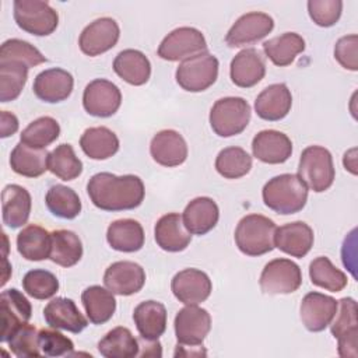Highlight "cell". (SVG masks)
<instances>
[{
	"instance_id": "obj_1",
	"label": "cell",
	"mask_w": 358,
	"mask_h": 358,
	"mask_svg": "<svg viewBox=\"0 0 358 358\" xmlns=\"http://www.w3.org/2000/svg\"><path fill=\"white\" fill-rule=\"evenodd\" d=\"M87 193L92 204L103 211H123L138 207L144 200V183L136 175L116 176L99 172L91 176Z\"/></svg>"
},
{
	"instance_id": "obj_2",
	"label": "cell",
	"mask_w": 358,
	"mask_h": 358,
	"mask_svg": "<svg viewBox=\"0 0 358 358\" xmlns=\"http://www.w3.org/2000/svg\"><path fill=\"white\" fill-rule=\"evenodd\" d=\"M264 204L282 215L301 211L308 200V187L298 175L282 173L271 178L262 192Z\"/></svg>"
},
{
	"instance_id": "obj_3",
	"label": "cell",
	"mask_w": 358,
	"mask_h": 358,
	"mask_svg": "<svg viewBox=\"0 0 358 358\" xmlns=\"http://www.w3.org/2000/svg\"><path fill=\"white\" fill-rule=\"evenodd\" d=\"M275 224L273 220L260 215H245L236 225L235 243L246 256H262L271 252L274 246Z\"/></svg>"
},
{
	"instance_id": "obj_4",
	"label": "cell",
	"mask_w": 358,
	"mask_h": 358,
	"mask_svg": "<svg viewBox=\"0 0 358 358\" xmlns=\"http://www.w3.org/2000/svg\"><path fill=\"white\" fill-rule=\"evenodd\" d=\"M298 176L306 187L316 193L327 190L333 185L336 176L330 151L322 145L306 147L299 158Z\"/></svg>"
},
{
	"instance_id": "obj_5",
	"label": "cell",
	"mask_w": 358,
	"mask_h": 358,
	"mask_svg": "<svg viewBox=\"0 0 358 358\" xmlns=\"http://www.w3.org/2000/svg\"><path fill=\"white\" fill-rule=\"evenodd\" d=\"M250 105L241 96H225L215 101L210 110V124L220 137L242 133L250 120Z\"/></svg>"
},
{
	"instance_id": "obj_6",
	"label": "cell",
	"mask_w": 358,
	"mask_h": 358,
	"mask_svg": "<svg viewBox=\"0 0 358 358\" xmlns=\"http://www.w3.org/2000/svg\"><path fill=\"white\" fill-rule=\"evenodd\" d=\"M218 59L203 52L183 60L176 69V83L185 91L201 92L211 87L218 77Z\"/></svg>"
},
{
	"instance_id": "obj_7",
	"label": "cell",
	"mask_w": 358,
	"mask_h": 358,
	"mask_svg": "<svg viewBox=\"0 0 358 358\" xmlns=\"http://www.w3.org/2000/svg\"><path fill=\"white\" fill-rule=\"evenodd\" d=\"M14 20L22 31L36 36L50 35L59 24L57 11L41 0H15Z\"/></svg>"
},
{
	"instance_id": "obj_8",
	"label": "cell",
	"mask_w": 358,
	"mask_h": 358,
	"mask_svg": "<svg viewBox=\"0 0 358 358\" xmlns=\"http://www.w3.org/2000/svg\"><path fill=\"white\" fill-rule=\"evenodd\" d=\"M330 323V331L338 341L340 357H358V319L357 302L352 298H343L337 302V312Z\"/></svg>"
},
{
	"instance_id": "obj_9",
	"label": "cell",
	"mask_w": 358,
	"mask_h": 358,
	"mask_svg": "<svg viewBox=\"0 0 358 358\" xmlns=\"http://www.w3.org/2000/svg\"><path fill=\"white\" fill-rule=\"evenodd\" d=\"M203 52H207L206 38L193 27H179L171 31L158 46V56L168 62H183Z\"/></svg>"
},
{
	"instance_id": "obj_10",
	"label": "cell",
	"mask_w": 358,
	"mask_h": 358,
	"mask_svg": "<svg viewBox=\"0 0 358 358\" xmlns=\"http://www.w3.org/2000/svg\"><path fill=\"white\" fill-rule=\"evenodd\" d=\"M259 284L262 291L268 295L291 294L301 287L302 273L292 260L274 259L264 266Z\"/></svg>"
},
{
	"instance_id": "obj_11",
	"label": "cell",
	"mask_w": 358,
	"mask_h": 358,
	"mask_svg": "<svg viewBox=\"0 0 358 358\" xmlns=\"http://www.w3.org/2000/svg\"><path fill=\"white\" fill-rule=\"evenodd\" d=\"M122 92L116 84L105 78H95L87 84L83 94V106L96 117H109L117 112Z\"/></svg>"
},
{
	"instance_id": "obj_12",
	"label": "cell",
	"mask_w": 358,
	"mask_h": 358,
	"mask_svg": "<svg viewBox=\"0 0 358 358\" xmlns=\"http://www.w3.org/2000/svg\"><path fill=\"white\" fill-rule=\"evenodd\" d=\"M274 28V20L260 11H250L241 15L229 28L225 42L229 48H241L256 43L267 36Z\"/></svg>"
},
{
	"instance_id": "obj_13",
	"label": "cell",
	"mask_w": 358,
	"mask_h": 358,
	"mask_svg": "<svg viewBox=\"0 0 358 358\" xmlns=\"http://www.w3.org/2000/svg\"><path fill=\"white\" fill-rule=\"evenodd\" d=\"M173 326L179 344L200 345L211 329V316L197 305H186L176 313Z\"/></svg>"
},
{
	"instance_id": "obj_14",
	"label": "cell",
	"mask_w": 358,
	"mask_h": 358,
	"mask_svg": "<svg viewBox=\"0 0 358 358\" xmlns=\"http://www.w3.org/2000/svg\"><path fill=\"white\" fill-rule=\"evenodd\" d=\"M120 36L117 22L110 17H101L90 22L78 38V45L87 56H98L112 49Z\"/></svg>"
},
{
	"instance_id": "obj_15",
	"label": "cell",
	"mask_w": 358,
	"mask_h": 358,
	"mask_svg": "<svg viewBox=\"0 0 358 358\" xmlns=\"http://www.w3.org/2000/svg\"><path fill=\"white\" fill-rule=\"evenodd\" d=\"M144 268L140 264L129 260L112 263L103 274V284L106 288L112 294L122 296H129L138 292L144 287Z\"/></svg>"
},
{
	"instance_id": "obj_16",
	"label": "cell",
	"mask_w": 358,
	"mask_h": 358,
	"mask_svg": "<svg viewBox=\"0 0 358 358\" xmlns=\"http://www.w3.org/2000/svg\"><path fill=\"white\" fill-rule=\"evenodd\" d=\"M171 288L179 302L185 305H199L210 296L213 284L204 271L185 268L173 275Z\"/></svg>"
},
{
	"instance_id": "obj_17",
	"label": "cell",
	"mask_w": 358,
	"mask_h": 358,
	"mask_svg": "<svg viewBox=\"0 0 358 358\" xmlns=\"http://www.w3.org/2000/svg\"><path fill=\"white\" fill-rule=\"evenodd\" d=\"M0 313H1V333L0 341L7 343L11 334L32 316L29 301L17 289L10 288L0 295Z\"/></svg>"
},
{
	"instance_id": "obj_18",
	"label": "cell",
	"mask_w": 358,
	"mask_h": 358,
	"mask_svg": "<svg viewBox=\"0 0 358 358\" xmlns=\"http://www.w3.org/2000/svg\"><path fill=\"white\" fill-rule=\"evenodd\" d=\"M74 85L73 76L60 67H53L41 71L34 80V94L43 102L56 103L67 99L71 95Z\"/></svg>"
},
{
	"instance_id": "obj_19",
	"label": "cell",
	"mask_w": 358,
	"mask_h": 358,
	"mask_svg": "<svg viewBox=\"0 0 358 358\" xmlns=\"http://www.w3.org/2000/svg\"><path fill=\"white\" fill-rule=\"evenodd\" d=\"M337 312V301L333 296L309 292L303 296L299 308L301 320L309 331H322L333 320Z\"/></svg>"
},
{
	"instance_id": "obj_20",
	"label": "cell",
	"mask_w": 358,
	"mask_h": 358,
	"mask_svg": "<svg viewBox=\"0 0 358 358\" xmlns=\"http://www.w3.org/2000/svg\"><path fill=\"white\" fill-rule=\"evenodd\" d=\"M150 154L162 166H178L187 158V144L176 130H161L150 143Z\"/></svg>"
},
{
	"instance_id": "obj_21",
	"label": "cell",
	"mask_w": 358,
	"mask_h": 358,
	"mask_svg": "<svg viewBox=\"0 0 358 358\" xmlns=\"http://www.w3.org/2000/svg\"><path fill=\"white\" fill-rule=\"evenodd\" d=\"M253 157L264 164H282L292 154V143L278 130H262L252 140Z\"/></svg>"
},
{
	"instance_id": "obj_22",
	"label": "cell",
	"mask_w": 358,
	"mask_h": 358,
	"mask_svg": "<svg viewBox=\"0 0 358 358\" xmlns=\"http://www.w3.org/2000/svg\"><path fill=\"white\" fill-rule=\"evenodd\" d=\"M313 229L303 221L288 222L275 229L274 246L292 257H303L313 246Z\"/></svg>"
},
{
	"instance_id": "obj_23",
	"label": "cell",
	"mask_w": 358,
	"mask_h": 358,
	"mask_svg": "<svg viewBox=\"0 0 358 358\" xmlns=\"http://www.w3.org/2000/svg\"><path fill=\"white\" fill-rule=\"evenodd\" d=\"M43 317L50 327L67 330L70 333H80L88 326V320L70 298L57 296L48 302L43 309Z\"/></svg>"
},
{
	"instance_id": "obj_24",
	"label": "cell",
	"mask_w": 358,
	"mask_h": 358,
	"mask_svg": "<svg viewBox=\"0 0 358 358\" xmlns=\"http://www.w3.org/2000/svg\"><path fill=\"white\" fill-rule=\"evenodd\" d=\"M229 74L235 85L250 88L260 83L266 74L264 59L255 48H246L232 59Z\"/></svg>"
},
{
	"instance_id": "obj_25",
	"label": "cell",
	"mask_w": 358,
	"mask_h": 358,
	"mask_svg": "<svg viewBox=\"0 0 358 358\" xmlns=\"http://www.w3.org/2000/svg\"><path fill=\"white\" fill-rule=\"evenodd\" d=\"M292 106V95L282 83L266 87L255 101V110L263 120L277 122L284 119Z\"/></svg>"
},
{
	"instance_id": "obj_26",
	"label": "cell",
	"mask_w": 358,
	"mask_h": 358,
	"mask_svg": "<svg viewBox=\"0 0 358 358\" xmlns=\"http://www.w3.org/2000/svg\"><path fill=\"white\" fill-rule=\"evenodd\" d=\"M154 236L157 245L165 252H182L192 241V234L186 229L182 215L178 213L162 215L155 224Z\"/></svg>"
},
{
	"instance_id": "obj_27",
	"label": "cell",
	"mask_w": 358,
	"mask_h": 358,
	"mask_svg": "<svg viewBox=\"0 0 358 358\" xmlns=\"http://www.w3.org/2000/svg\"><path fill=\"white\" fill-rule=\"evenodd\" d=\"M31 194L20 185H7L1 192L3 222L11 228H20L27 224L31 214Z\"/></svg>"
},
{
	"instance_id": "obj_28",
	"label": "cell",
	"mask_w": 358,
	"mask_h": 358,
	"mask_svg": "<svg viewBox=\"0 0 358 358\" xmlns=\"http://www.w3.org/2000/svg\"><path fill=\"white\" fill-rule=\"evenodd\" d=\"M220 210L211 197H196L182 214L183 224L192 235H206L218 222Z\"/></svg>"
},
{
	"instance_id": "obj_29",
	"label": "cell",
	"mask_w": 358,
	"mask_h": 358,
	"mask_svg": "<svg viewBox=\"0 0 358 358\" xmlns=\"http://www.w3.org/2000/svg\"><path fill=\"white\" fill-rule=\"evenodd\" d=\"M134 324L140 337L145 340H158L166 329V309L161 302L144 301L134 308Z\"/></svg>"
},
{
	"instance_id": "obj_30",
	"label": "cell",
	"mask_w": 358,
	"mask_h": 358,
	"mask_svg": "<svg viewBox=\"0 0 358 358\" xmlns=\"http://www.w3.org/2000/svg\"><path fill=\"white\" fill-rule=\"evenodd\" d=\"M106 241L112 249L133 253L144 245V229L141 224L131 218L113 221L106 231Z\"/></svg>"
},
{
	"instance_id": "obj_31",
	"label": "cell",
	"mask_w": 358,
	"mask_h": 358,
	"mask_svg": "<svg viewBox=\"0 0 358 358\" xmlns=\"http://www.w3.org/2000/svg\"><path fill=\"white\" fill-rule=\"evenodd\" d=\"M115 73L131 85H143L151 76V63L137 49H124L113 60Z\"/></svg>"
},
{
	"instance_id": "obj_32",
	"label": "cell",
	"mask_w": 358,
	"mask_h": 358,
	"mask_svg": "<svg viewBox=\"0 0 358 358\" xmlns=\"http://www.w3.org/2000/svg\"><path fill=\"white\" fill-rule=\"evenodd\" d=\"M49 152L46 148H34L24 143L15 144L10 154L11 169L27 178H38L43 175L48 168Z\"/></svg>"
},
{
	"instance_id": "obj_33",
	"label": "cell",
	"mask_w": 358,
	"mask_h": 358,
	"mask_svg": "<svg viewBox=\"0 0 358 358\" xmlns=\"http://www.w3.org/2000/svg\"><path fill=\"white\" fill-rule=\"evenodd\" d=\"M80 147L91 159H108L117 152L119 138L105 126L90 127L81 134Z\"/></svg>"
},
{
	"instance_id": "obj_34",
	"label": "cell",
	"mask_w": 358,
	"mask_h": 358,
	"mask_svg": "<svg viewBox=\"0 0 358 358\" xmlns=\"http://www.w3.org/2000/svg\"><path fill=\"white\" fill-rule=\"evenodd\" d=\"M50 232L39 225H28L17 235L18 253L31 262H41L49 259L50 255Z\"/></svg>"
},
{
	"instance_id": "obj_35",
	"label": "cell",
	"mask_w": 358,
	"mask_h": 358,
	"mask_svg": "<svg viewBox=\"0 0 358 358\" xmlns=\"http://www.w3.org/2000/svg\"><path fill=\"white\" fill-rule=\"evenodd\" d=\"M87 317L94 324L106 323L116 310V299L109 289L101 285H91L81 294Z\"/></svg>"
},
{
	"instance_id": "obj_36",
	"label": "cell",
	"mask_w": 358,
	"mask_h": 358,
	"mask_svg": "<svg viewBox=\"0 0 358 358\" xmlns=\"http://www.w3.org/2000/svg\"><path fill=\"white\" fill-rule=\"evenodd\" d=\"M50 255L49 259L62 266L71 267L83 257V243L78 235L69 229H57L50 232Z\"/></svg>"
},
{
	"instance_id": "obj_37",
	"label": "cell",
	"mask_w": 358,
	"mask_h": 358,
	"mask_svg": "<svg viewBox=\"0 0 358 358\" xmlns=\"http://www.w3.org/2000/svg\"><path fill=\"white\" fill-rule=\"evenodd\" d=\"M266 56L280 67L291 64L305 50V41L296 32H284L263 43Z\"/></svg>"
},
{
	"instance_id": "obj_38",
	"label": "cell",
	"mask_w": 358,
	"mask_h": 358,
	"mask_svg": "<svg viewBox=\"0 0 358 358\" xmlns=\"http://www.w3.org/2000/svg\"><path fill=\"white\" fill-rule=\"evenodd\" d=\"M138 340L123 326L112 329L98 343L99 354L106 358H133L138 355Z\"/></svg>"
},
{
	"instance_id": "obj_39",
	"label": "cell",
	"mask_w": 358,
	"mask_h": 358,
	"mask_svg": "<svg viewBox=\"0 0 358 358\" xmlns=\"http://www.w3.org/2000/svg\"><path fill=\"white\" fill-rule=\"evenodd\" d=\"M48 210L59 218L73 220L81 211V200L78 194L64 185H53L45 196Z\"/></svg>"
},
{
	"instance_id": "obj_40",
	"label": "cell",
	"mask_w": 358,
	"mask_h": 358,
	"mask_svg": "<svg viewBox=\"0 0 358 358\" xmlns=\"http://www.w3.org/2000/svg\"><path fill=\"white\" fill-rule=\"evenodd\" d=\"M309 277L313 285L331 292H340L347 285V275L333 266L326 256H319L310 262Z\"/></svg>"
},
{
	"instance_id": "obj_41",
	"label": "cell",
	"mask_w": 358,
	"mask_h": 358,
	"mask_svg": "<svg viewBox=\"0 0 358 358\" xmlns=\"http://www.w3.org/2000/svg\"><path fill=\"white\" fill-rule=\"evenodd\" d=\"M252 157L241 147H227L215 158V169L225 179H239L249 173Z\"/></svg>"
},
{
	"instance_id": "obj_42",
	"label": "cell",
	"mask_w": 358,
	"mask_h": 358,
	"mask_svg": "<svg viewBox=\"0 0 358 358\" xmlns=\"http://www.w3.org/2000/svg\"><path fill=\"white\" fill-rule=\"evenodd\" d=\"M60 134V126L56 119L50 116H42L31 122L21 133V143L34 148H46L57 140Z\"/></svg>"
},
{
	"instance_id": "obj_43",
	"label": "cell",
	"mask_w": 358,
	"mask_h": 358,
	"mask_svg": "<svg viewBox=\"0 0 358 358\" xmlns=\"http://www.w3.org/2000/svg\"><path fill=\"white\" fill-rule=\"evenodd\" d=\"M49 171L62 180H73L83 172V162L70 144H60L49 152Z\"/></svg>"
},
{
	"instance_id": "obj_44",
	"label": "cell",
	"mask_w": 358,
	"mask_h": 358,
	"mask_svg": "<svg viewBox=\"0 0 358 358\" xmlns=\"http://www.w3.org/2000/svg\"><path fill=\"white\" fill-rule=\"evenodd\" d=\"M28 67L15 62H0V101L10 102L20 96L27 84Z\"/></svg>"
},
{
	"instance_id": "obj_45",
	"label": "cell",
	"mask_w": 358,
	"mask_h": 358,
	"mask_svg": "<svg viewBox=\"0 0 358 358\" xmlns=\"http://www.w3.org/2000/svg\"><path fill=\"white\" fill-rule=\"evenodd\" d=\"M0 62H15L31 69L45 63L46 57L29 42L13 38L3 42L0 48Z\"/></svg>"
},
{
	"instance_id": "obj_46",
	"label": "cell",
	"mask_w": 358,
	"mask_h": 358,
	"mask_svg": "<svg viewBox=\"0 0 358 358\" xmlns=\"http://www.w3.org/2000/svg\"><path fill=\"white\" fill-rule=\"evenodd\" d=\"M22 288L35 299H49L59 291V280L48 270L34 268L24 275Z\"/></svg>"
},
{
	"instance_id": "obj_47",
	"label": "cell",
	"mask_w": 358,
	"mask_h": 358,
	"mask_svg": "<svg viewBox=\"0 0 358 358\" xmlns=\"http://www.w3.org/2000/svg\"><path fill=\"white\" fill-rule=\"evenodd\" d=\"M7 343L11 352L18 358L42 355V351L39 347V330L29 323H24L22 326H20L11 334Z\"/></svg>"
},
{
	"instance_id": "obj_48",
	"label": "cell",
	"mask_w": 358,
	"mask_h": 358,
	"mask_svg": "<svg viewBox=\"0 0 358 358\" xmlns=\"http://www.w3.org/2000/svg\"><path fill=\"white\" fill-rule=\"evenodd\" d=\"M308 11L313 22L319 27H331L334 25L343 11L341 0H309Z\"/></svg>"
},
{
	"instance_id": "obj_49",
	"label": "cell",
	"mask_w": 358,
	"mask_h": 358,
	"mask_svg": "<svg viewBox=\"0 0 358 358\" xmlns=\"http://www.w3.org/2000/svg\"><path fill=\"white\" fill-rule=\"evenodd\" d=\"M39 347L45 357L69 355L74 350L73 341L53 327L39 330Z\"/></svg>"
},
{
	"instance_id": "obj_50",
	"label": "cell",
	"mask_w": 358,
	"mask_h": 358,
	"mask_svg": "<svg viewBox=\"0 0 358 358\" xmlns=\"http://www.w3.org/2000/svg\"><path fill=\"white\" fill-rule=\"evenodd\" d=\"M357 45L358 36L355 34L347 35L340 38L334 46V57L336 60L347 70L357 71L358 62H357Z\"/></svg>"
},
{
	"instance_id": "obj_51",
	"label": "cell",
	"mask_w": 358,
	"mask_h": 358,
	"mask_svg": "<svg viewBox=\"0 0 358 358\" xmlns=\"http://www.w3.org/2000/svg\"><path fill=\"white\" fill-rule=\"evenodd\" d=\"M18 130V119L15 115L1 110V137L6 138L8 136H13Z\"/></svg>"
}]
</instances>
